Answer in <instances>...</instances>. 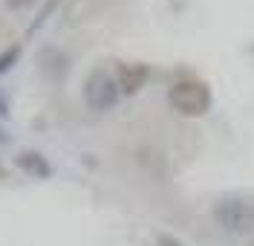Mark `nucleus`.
<instances>
[{
	"label": "nucleus",
	"instance_id": "obj_1",
	"mask_svg": "<svg viewBox=\"0 0 254 246\" xmlns=\"http://www.w3.org/2000/svg\"><path fill=\"white\" fill-rule=\"evenodd\" d=\"M168 101L176 113L182 116H205L211 110V90L208 84L185 79V82H176L168 93Z\"/></svg>",
	"mask_w": 254,
	"mask_h": 246
},
{
	"label": "nucleus",
	"instance_id": "obj_2",
	"mask_svg": "<svg viewBox=\"0 0 254 246\" xmlns=\"http://www.w3.org/2000/svg\"><path fill=\"white\" fill-rule=\"evenodd\" d=\"M214 217L225 232L231 235H249L254 232V203L243 200V197H225L217 203Z\"/></svg>",
	"mask_w": 254,
	"mask_h": 246
},
{
	"label": "nucleus",
	"instance_id": "obj_3",
	"mask_svg": "<svg viewBox=\"0 0 254 246\" xmlns=\"http://www.w3.org/2000/svg\"><path fill=\"white\" fill-rule=\"evenodd\" d=\"M119 84H116V76L104 73V70H95L93 76L84 82V101L87 107L93 110H110L113 104L119 101Z\"/></svg>",
	"mask_w": 254,
	"mask_h": 246
},
{
	"label": "nucleus",
	"instance_id": "obj_4",
	"mask_svg": "<svg viewBox=\"0 0 254 246\" xmlns=\"http://www.w3.org/2000/svg\"><path fill=\"white\" fill-rule=\"evenodd\" d=\"M144 82H147V64H139V61H127L116 73V84H119V90L127 93V96L139 93L144 87Z\"/></svg>",
	"mask_w": 254,
	"mask_h": 246
},
{
	"label": "nucleus",
	"instance_id": "obj_5",
	"mask_svg": "<svg viewBox=\"0 0 254 246\" xmlns=\"http://www.w3.org/2000/svg\"><path fill=\"white\" fill-rule=\"evenodd\" d=\"M15 165L23 171V174L38 177V180H47V177H52V165H49L47 157H41L38 151H20V154L15 157Z\"/></svg>",
	"mask_w": 254,
	"mask_h": 246
},
{
	"label": "nucleus",
	"instance_id": "obj_6",
	"mask_svg": "<svg viewBox=\"0 0 254 246\" xmlns=\"http://www.w3.org/2000/svg\"><path fill=\"white\" fill-rule=\"evenodd\" d=\"M17 55H20V44H15V47H9L6 52H3V55H0V76H3V73H6L9 67L15 64V61H17Z\"/></svg>",
	"mask_w": 254,
	"mask_h": 246
},
{
	"label": "nucleus",
	"instance_id": "obj_7",
	"mask_svg": "<svg viewBox=\"0 0 254 246\" xmlns=\"http://www.w3.org/2000/svg\"><path fill=\"white\" fill-rule=\"evenodd\" d=\"M3 3H6L9 9H26V6H32L35 0H3Z\"/></svg>",
	"mask_w": 254,
	"mask_h": 246
},
{
	"label": "nucleus",
	"instance_id": "obj_8",
	"mask_svg": "<svg viewBox=\"0 0 254 246\" xmlns=\"http://www.w3.org/2000/svg\"><path fill=\"white\" fill-rule=\"evenodd\" d=\"M0 113H6V104H3V101H0Z\"/></svg>",
	"mask_w": 254,
	"mask_h": 246
},
{
	"label": "nucleus",
	"instance_id": "obj_9",
	"mask_svg": "<svg viewBox=\"0 0 254 246\" xmlns=\"http://www.w3.org/2000/svg\"><path fill=\"white\" fill-rule=\"evenodd\" d=\"M0 142H6V133H3V131H0Z\"/></svg>",
	"mask_w": 254,
	"mask_h": 246
}]
</instances>
